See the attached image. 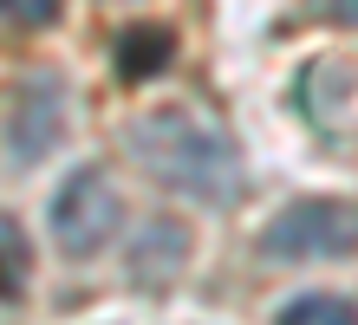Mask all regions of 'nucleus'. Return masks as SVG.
Masks as SVG:
<instances>
[{"instance_id": "nucleus-1", "label": "nucleus", "mask_w": 358, "mask_h": 325, "mask_svg": "<svg viewBox=\"0 0 358 325\" xmlns=\"http://www.w3.org/2000/svg\"><path fill=\"white\" fill-rule=\"evenodd\" d=\"M131 157L150 169L157 182H170L196 202L228 208L241 195V157L215 124H202L196 111H157L131 124Z\"/></svg>"}, {"instance_id": "nucleus-2", "label": "nucleus", "mask_w": 358, "mask_h": 325, "mask_svg": "<svg viewBox=\"0 0 358 325\" xmlns=\"http://www.w3.org/2000/svg\"><path fill=\"white\" fill-rule=\"evenodd\" d=\"M261 247L273 260H345L358 254V202H332V195L293 202L267 222Z\"/></svg>"}, {"instance_id": "nucleus-3", "label": "nucleus", "mask_w": 358, "mask_h": 325, "mask_svg": "<svg viewBox=\"0 0 358 325\" xmlns=\"http://www.w3.org/2000/svg\"><path fill=\"white\" fill-rule=\"evenodd\" d=\"M117 222H124V202H117V189H111L104 169H72L66 189L52 195V241L72 260L98 254L117 234Z\"/></svg>"}, {"instance_id": "nucleus-4", "label": "nucleus", "mask_w": 358, "mask_h": 325, "mask_svg": "<svg viewBox=\"0 0 358 325\" xmlns=\"http://www.w3.org/2000/svg\"><path fill=\"white\" fill-rule=\"evenodd\" d=\"M170 52H176V39H170V27H131L117 39V72L124 78H150V72H163L170 65Z\"/></svg>"}, {"instance_id": "nucleus-5", "label": "nucleus", "mask_w": 358, "mask_h": 325, "mask_svg": "<svg viewBox=\"0 0 358 325\" xmlns=\"http://www.w3.org/2000/svg\"><path fill=\"white\" fill-rule=\"evenodd\" d=\"M27 98H33V117L20 124V157H39L46 143H59L66 98H59V85H52V78H33V85H27Z\"/></svg>"}, {"instance_id": "nucleus-6", "label": "nucleus", "mask_w": 358, "mask_h": 325, "mask_svg": "<svg viewBox=\"0 0 358 325\" xmlns=\"http://www.w3.org/2000/svg\"><path fill=\"white\" fill-rule=\"evenodd\" d=\"M27 273H33L27 234H20V222H7V215H0V299H20Z\"/></svg>"}, {"instance_id": "nucleus-7", "label": "nucleus", "mask_w": 358, "mask_h": 325, "mask_svg": "<svg viewBox=\"0 0 358 325\" xmlns=\"http://www.w3.org/2000/svg\"><path fill=\"white\" fill-rule=\"evenodd\" d=\"M280 325H358V312L345 299H332V293H306V299H293L280 312Z\"/></svg>"}, {"instance_id": "nucleus-8", "label": "nucleus", "mask_w": 358, "mask_h": 325, "mask_svg": "<svg viewBox=\"0 0 358 325\" xmlns=\"http://www.w3.org/2000/svg\"><path fill=\"white\" fill-rule=\"evenodd\" d=\"M59 7H66V0H0V13H7L13 27H52Z\"/></svg>"}]
</instances>
